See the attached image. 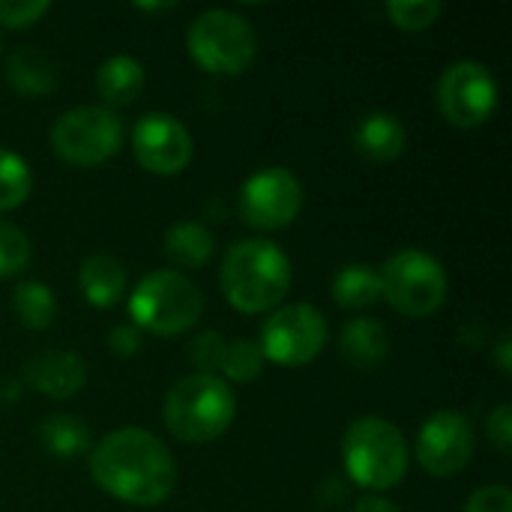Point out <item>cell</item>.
Wrapping results in <instances>:
<instances>
[{"label": "cell", "mask_w": 512, "mask_h": 512, "mask_svg": "<svg viewBox=\"0 0 512 512\" xmlns=\"http://www.w3.org/2000/svg\"><path fill=\"white\" fill-rule=\"evenodd\" d=\"M339 354L354 369H378L390 354V333L378 318H354L339 336Z\"/></svg>", "instance_id": "obj_17"}, {"label": "cell", "mask_w": 512, "mask_h": 512, "mask_svg": "<svg viewBox=\"0 0 512 512\" xmlns=\"http://www.w3.org/2000/svg\"><path fill=\"white\" fill-rule=\"evenodd\" d=\"M174 6L177 3H138V9H144V12H168Z\"/></svg>", "instance_id": "obj_35"}, {"label": "cell", "mask_w": 512, "mask_h": 512, "mask_svg": "<svg viewBox=\"0 0 512 512\" xmlns=\"http://www.w3.org/2000/svg\"><path fill=\"white\" fill-rule=\"evenodd\" d=\"M237 399L219 375H198L177 381L162 405L165 426L186 444H207L225 435L234 423Z\"/></svg>", "instance_id": "obj_3"}, {"label": "cell", "mask_w": 512, "mask_h": 512, "mask_svg": "<svg viewBox=\"0 0 512 512\" xmlns=\"http://www.w3.org/2000/svg\"><path fill=\"white\" fill-rule=\"evenodd\" d=\"M192 60L213 75H240L249 69L258 51L252 24L231 9L201 12L186 36Z\"/></svg>", "instance_id": "obj_6"}, {"label": "cell", "mask_w": 512, "mask_h": 512, "mask_svg": "<svg viewBox=\"0 0 512 512\" xmlns=\"http://www.w3.org/2000/svg\"><path fill=\"white\" fill-rule=\"evenodd\" d=\"M30 255H33V246L27 234L18 225L0 219V279L21 273L30 264Z\"/></svg>", "instance_id": "obj_27"}, {"label": "cell", "mask_w": 512, "mask_h": 512, "mask_svg": "<svg viewBox=\"0 0 512 512\" xmlns=\"http://www.w3.org/2000/svg\"><path fill=\"white\" fill-rule=\"evenodd\" d=\"M96 90L105 102V108H123L132 105L144 90V66L129 54L108 57L96 72Z\"/></svg>", "instance_id": "obj_19"}, {"label": "cell", "mask_w": 512, "mask_h": 512, "mask_svg": "<svg viewBox=\"0 0 512 512\" xmlns=\"http://www.w3.org/2000/svg\"><path fill=\"white\" fill-rule=\"evenodd\" d=\"M381 297H384L381 276L372 267H366V264H348L333 279V300L342 309L360 312V309L375 306Z\"/></svg>", "instance_id": "obj_21"}, {"label": "cell", "mask_w": 512, "mask_h": 512, "mask_svg": "<svg viewBox=\"0 0 512 512\" xmlns=\"http://www.w3.org/2000/svg\"><path fill=\"white\" fill-rule=\"evenodd\" d=\"M78 285L81 294L87 297L90 306L96 309H111L123 300L126 288H129V276L126 267L114 258V255H90L81 270H78Z\"/></svg>", "instance_id": "obj_16"}, {"label": "cell", "mask_w": 512, "mask_h": 512, "mask_svg": "<svg viewBox=\"0 0 512 512\" xmlns=\"http://www.w3.org/2000/svg\"><path fill=\"white\" fill-rule=\"evenodd\" d=\"M495 357H498V366H501V372H504V375H510V372H512L510 336H504V339H501V345H498V351H495Z\"/></svg>", "instance_id": "obj_34"}, {"label": "cell", "mask_w": 512, "mask_h": 512, "mask_svg": "<svg viewBox=\"0 0 512 512\" xmlns=\"http://www.w3.org/2000/svg\"><path fill=\"white\" fill-rule=\"evenodd\" d=\"M141 342H144V336L135 324H117L108 336V348L117 357H135L141 351Z\"/></svg>", "instance_id": "obj_32"}, {"label": "cell", "mask_w": 512, "mask_h": 512, "mask_svg": "<svg viewBox=\"0 0 512 512\" xmlns=\"http://www.w3.org/2000/svg\"><path fill=\"white\" fill-rule=\"evenodd\" d=\"M438 108L459 129L483 126L498 108V84L477 60H456L438 78Z\"/></svg>", "instance_id": "obj_10"}, {"label": "cell", "mask_w": 512, "mask_h": 512, "mask_svg": "<svg viewBox=\"0 0 512 512\" xmlns=\"http://www.w3.org/2000/svg\"><path fill=\"white\" fill-rule=\"evenodd\" d=\"M486 435H489V441L495 444V450H498L501 456H510V450H512L510 402H501V405L489 414V420H486Z\"/></svg>", "instance_id": "obj_30"}, {"label": "cell", "mask_w": 512, "mask_h": 512, "mask_svg": "<svg viewBox=\"0 0 512 512\" xmlns=\"http://www.w3.org/2000/svg\"><path fill=\"white\" fill-rule=\"evenodd\" d=\"M30 192H33V174L27 162L18 153L0 147V213L21 207L30 198Z\"/></svg>", "instance_id": "obj_24"}, {"label": "cell", "mask_w": 512, "mask_h": 512, "mask_svg": "<svg viewBox=\"0 0 512 512\" xmlns=\"http://www.w3.org/2000/svg\"><path fill=\"white\" fill-rule=\"evenodd\" d=\"M378 276L384 297L408 318H429L447 300V270L423 249L396 252Z\"/></svg>", "instance_id": "obj_7"}, {"label": "cell", "mask_w": 512, "mask_h": 512, "mask_svg": "<svg viewBox=\"0 0 512 512\" xmlns=\"http://www.w3.org/2000/svg\"><path fill=\"white\" fill-rule=\"evenodd\" d=\"M39 441H42L45 453H51L57 459H78L90 447L87 426L69 414H48L39 423Z\"/></svg>", "instance_id": "obj_22"}, {"label": "cell", "mask_w": 512, "mask_h": 512, "mask_svg": "<svg viewBox=\"0 0 512 512\" xmlns=\"http://www.w3.org/2000/svg\"><path fill=\"white\" fill-rule=\"evenodd\" d=\"M264 369V351L255 339H237L228 342L225 348V360H222V375L234 384H249L261 375Z\"/></svg>", "instance_id": "obj_25"}, {"label": "cell", "mask_w": 512, "mask_h": 512, "mask_svg": "<svg viewBox=\"0 0 512 512\" xmlns=\"http://www.w3.org/2000/svg\"><path fill=\"white\" fill-rule=\"evenodd\" d=\"M132 153L150 174H180L192 162V135L171 114H144L132 126Z\"/></svg>", "instance_id": "obj_12"}, {"label": "cell", "mask_w": 512, "mask_h": 512, "mask_svg": "<svg viewBox=\"0 0 512 512\" xmlns=\"http://www.w3.org/2000/svg\"><path fill=\"white\" fill-rule=\"evenodd\" d=\"M24 384L48 399H72L87 384V366L75 351H39L24 363Z\"/></svg>", "instance_id": "obj_14"}, {"label": "cell", "mask_w": 512, "mask_h": 512, "mask_svg": "<svg viewBox=\"0 0 512 512\" xmlns=\"http://www.w3.org/2000/svg\"><path fill=\"white\" fill-rule=\"evenodd\" d=\"M405 144H408V132L396 114L372 111L360 117V123L354 126V150L366 162H375V165L393 162L402 156Z\"/></svg>", "instance_id": "obj_15"}, {"label": "cell", "mask_w": 512, "mask_h": 512, "mask_svg": "<svg viewBox=\"0 0 512 512\" xmlns=\"http://www.w3.org/2000/svg\"><path fill=\"white\" fill-rule=\"evenodd\" d=\"M12 309L18 315V321L30 330H45L51 327L54 315H57V303L54 294L45 282H21L12 291Z\"/></svg>", "instance_id": "obj_23"}, {"label": "cell", "mask_w": 512, "mask_h": 512, "mask_svg": "<svg viewBox=\"0 0 512 512\" xmlns=\"http://www.w3.org/2000/svg\"><path fill=\"white\" fill-rule=\"evenodd\" d=\"M6 81L21 96H48L57 87V63L33 45H21L6 60Z\"/></svg>", "instance_id": "obj_18"}, {"label": "cell", "mask_w": 512, "mask_h": 512, "mask_svg": "<svg viewBox=\"0 0 512 512\" xmlns=\"http://www.w3.org/2000/svg\"><path fill=\"white\" fill-rule=\"evenodd\" d=\"M123 120L105 105H81L66 111L51 126V150L78 168L108 162L123 147Z\"/></svg>", "instance_id": "obj_8"}, {"label": "cell", "mask_w": 512, "mask_h": 512, "mask_svg": "<svg viewBox=\"0 0 512 512\" xmlns=\"http://www.w3.org/2000/svg\"><path fill=\"white\" fill-rule=\"evenodd\" d=\"M216 240L201 222H174L165 234V255L171 264L201 270L213 258Z\"/></svg>", "instance_id": "obj_20"}, {"label": "cell", "mask_w": 512, "mask_h": 512, "mask_svg": "<svg viewBox=\"0 0 512 512\" xmlns=\"http://www.w3.org/2000/svg\"><path fill=\"white\" fill-rule=\"evenodd\" d=\"M225 336L216 333V330H204L201 336H195L189 342V360L195 366L198 375H216L222 369V360H225Z\"/></svg>", "instance_id": "obj_28"}, {"label": "cell", "mask_w": 512, "mask_h": 512, "mask_svg": "<svg viewBox=\"0 0 512 512\" xmlns=\"http://www.w3.org/2000/svg\"><path fill=\"white\" fill-rule=\"evenodd\" d=\"M512 492L507 486H483L471 495L465 504V512H510Z\"/></svg>", "instance_id": "obj_31"}, {"label": "cell", "mask_w": 512, "mask_h": 512, "mask_svg": "<svg viewBox=\"0 0 512 512\" xmlns=\"http://www.w3.org/2000/svg\"><path fill=\"white\" fill-rule=\"evenodd\" d=\"M222 291L243 315L270 312L291 288V261L270 240H237L222 261Z\"/></svg>", "instance_id": "obj_2"}, {"label": "cell", "mask_w": 512, "mask_h": 512, "mask_svg": "<svg viewBox=\"0 0 512 512\" xmlns=\"http://www.w3.org/2000/svg\"><path fill=\"white\" fill-rule=\"evenodd\" d=\"M444 12V6L438 0H390L387 3V15L399 30H426L438 21V15Z\"/></svg>", "instance_id": "obj_26"}, {"label": "cell", "mask_w": 512, "mask_h": 512, "mask_svg": "<svg viewBox=\"0 0 512 512\" xmlns=\"http://www.w3.org/2000/svg\"><path fill=\"white\" fill-rule=\"evenodd\" d=\"M258 345L264 351V360H273L276 366L285 369L309 366L327 345V321L309 303L276 309L264 321Z\"/></svg>", "instance_id": "obj_9"}, {"label": "cell", "mask_w": 512, "mask_h": 512, "mask_svg": "<svg viewBox=\"0 0 512 512\" xmlns=\"http://www.w3.org/2000/svg\"><path fill=\"white\" fill-rule=\"evenodd\" d=\"M351 512H399V507H396L393 501H387V498L369 495V498H360Z\"/></svg>", "instance_id": "obj_33"}, {"label": "cell", "mask_w": 512, "mask_h": 512, "mask_svg": "<svg viewBox=\"0 0 512 512\" xmlns=\"http://www.w3.org/2000/svg\"><path fill=\"white\" fill-rule=\"evenodd\" d=\"M51 9L48 0H0V24L21 30L36 24Z\"/></svg>", "instance_id": "obj_29"}, {"label": "cell", "mask_w": 512, "mask_h": 512, "mask_svg": "<svg viewBox=\"0 0 512 512\" xmlns=\"http://www.w3.org/2000/svg\"><path fill=\"white\" fill-rule=\"evenodd\" d=\"M129 312L138 330L153 336H177L198 324L204 312V294L183 273L156 270L135 285Z\"/></svg>", "instance_id": "obj_5"}, {"label": "cell", "mask_w": 512, "mask_h": 512, "mask_svg": "<svg viewBox=\"0 0 512 512\" xmlns=\"http://www.w3.org/2000/svg\"><path fill=\"white\" fill-rule=\"evenodd\" d=\"M474 456V429L456 411H438L417 438V462L432 477H456Z\"/></svg>", "instance_id": "obj_13"}, {"label": "cell", "mask_w": 512, "mask_h": 512, "mask_svg": "<svg viewBox=\"0 0 512 512\" xmlns=\"http://www.w3.org/2000/svg\"><path fill=\"white\" fill-rule=\"evenodd\" d=\"M342 462L357 486L387 492L405 480L411 456L399 426L381 417H360L342 438Z\"/></svg>", "instance_id": "obj_4"}, {"label": "cell", "mask_w": 512, "mask_h": 512, "mask_svg": "<svg viewBox=\"0 0 512 512\" xmlns=\"http://www.w3.org/2000/svg\"><path fill=\"white\" fill-rule=\"evenodd\" d=\"M93 483L132 507L165 504L177 486L171 450L141 426H123L105 435L90 453Z\"/></svg>", "instance_id": "obj_1"}, {"label": "cell", "mask_w": 512, "mask_h": 512, "mask_svg": "<svg viewBox=\"0 0 512 512\" xmlns=\"http://www.w3.org/2000/svg\"><path fill=\"white\" fill-rule=\"evenodd\" d=\"M0 48H3V42H0Z\"/></svg>", "instance_id": "obj_36"}, {"label": "cell", "mask_w": 512, "mask_h": 512, "mask_svg": "<svg viewBox=\"0 0 512 512\" xmlns=\"http://www.w3.org/2000/svg\"><path fill=\"white\" fill-rule=\"evenodd\" d=\"M303 210V186L288 168H264L240 189V216L258 231H279Z\"/></svg>", "instance_id": "obj_11"}]
</instances>
